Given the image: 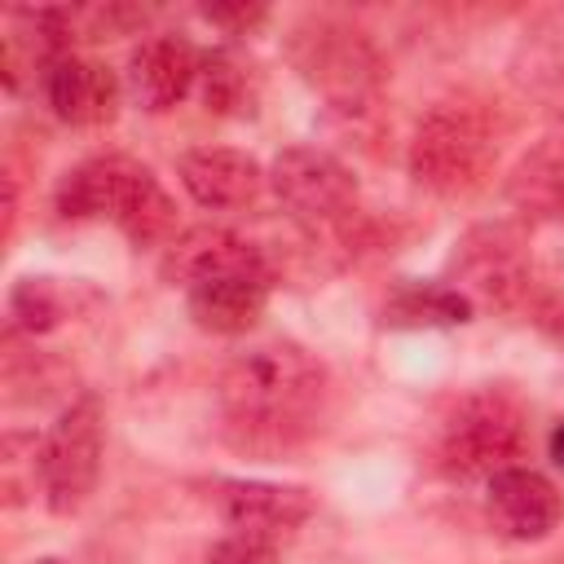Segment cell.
<instances>
[{"label": "cell", "instance_id": "cell-1", "mask_svg": "<svg viewBox=\"0 0 564 564\" xmlns=\"http://www.w3.org/2000/svg\"><path fill=\"white\" fill-rule=\"evenodd\" d=\"M326 401V370L291 339L242 348L220 375L225 436L251 454H278L304 441Z\"/></svg>", "mask_w": 564, "mask_h": 564}, {"label": "cell", "instance_id": "cell-2", "mask_svg": "<svg viewBox=\"0 0 564 564\" xmlns=\"http://www.w3.org/2000/svg\"><path fill=\"white\" fill-rule=\"evenodd\" d=\"M163 278L185 291V308L203 330L242 335L260 322L269 304V260L238 234L220 225H198L172 238L163 256Z\"/></svg>", "mask_w": 564, "mask_h": 564}, {"label": "cell", "instance_id": "cell-3", "mask_svg": "<svg viewBox=\"0 0 564 564\" xmlns=\"http://www.w3.org/2000/svg\"><path fill=\"white\" fill-rule=\"evenodd\" d=\"M57 212L66 220H110L132 247H154L176 225L172 194L150 167L123 154H101L70 167L57 185Z\"/></svg>", "mask_w": 564, "mask_h": 564}, {"label": "cell", "instance_id": "cell-4", "mask_svg": "<svg viewBox=\"0 0 564 564\" xmlns=\"http://www.w3.org/2000/svg\"><path fill=\"white\" fill-rule=\"evenodd\" d=\"M494 159H498L494 123L476 101L463 97L436 101L419 119L410 141V176L441 198L476 189L489 176Z\"/></svg>", "mask_w": 564, "mask_h": 564}, {"label": "cell", "instance_id": "cell-5", "mask_svg": "<svg viewBox=\"0 0 564 564\" xmlns=\"http://www.w3.org/2000/svg\"><path fill=\"white\" fill-rule=\"evenodd\" d=\"M529 445V414L502 388H480L463 397L436 436V467L449 480H489L516 467Z\"/></svg>", "mask_w": 564, "mask_h": 564}, {"label": "cell", "instance_id": "cell-6", "mask_svg": "<svg viewBox=\"0 0 564 564\" xmlns=\"http://www.w3.org/2000/svg\"><path fill=\"white\" fill-rule=\"evenodd\" d=\"M286 57L300 70V79L322 93L335 110L357 115L370 110L383 84V62L366 31L335 22V18H304L286 35Z\"/></svg>", "mask_w": 564, "mask_h": 564}, {"label": "cell", "instance_id": "cell-7", "mask_svg": "<svg viewBox=\"0 0 564 564\" xmlns=\"http://www.w3.org/2000/svg\"><path fill=\"white\" fill-rule=\"evenodd\" d=\"M101 441H106V419L101 401L93 392L75 397L57 423L44 432L35 445V480L44 489V502L57 516H70L88 502L101 476Z\"/></svg>", "mask_w": 564, "mask_h": 564}, {"label": "cell", "instance_id": "cell-8", "mask_svg": "<svg viewBox=\"0 0 564 564\" xmlns=\"http://www.w3.org/2000/svg\"><path fill=\"white\" fill-rule=\"evenodd\" d=\"M269 185H273L278 203L286 207V216L313 238L348 234V225L357 216V185H352L348 167L339 159H330L326 150H313V145L282 150L269 167Z\"/></svg>", "mask_w": 564, "mask_h": 564}, {"label": "cell", "instance_id": "cell-9", "mask_svg": "<svg viewBox=\"0 0 564 564\" xmlns=\"http://www.w3.org/2000/svg\"><path fill=\"white\" fill-rule=\"evenodd\" d=\"M449 286L471 308H520L533 295V273L524 242L511 225H480L471 229L458 251L449 256Z\"/></svg>", "mask_w": 564, "mask_h": 564}, {"label": "cell", "instance_id": "cell-10", "mask_svg": "<svg viewBox=\"0 0 564 564\" xmlns=\"http://www.w3.org/2000/svg\"><path fill=\"white\" fill-rule=\"evenodd\" d=\"M485 507L502 538L511 542H542L564 520V494L533 467L516 463L485 480Z\"/></svg>", "mask_w": 564, "mask_h": 564}, {"label": "cell", "instance_id": "cell-11", "mask_svg": "<svg viewBox=\"0 0 564 564\" xmlns=\"http://www.w3.org/2000/svg\"><path fill=\"white\" fill-rule=\"evenodd\" d=\"M198 66H203V53L194 48V40H185L181 31H159L132 48L123 70V93L150 115L172 110L181 97L194 93Z\"/></svg>", "mask_w": 564, "mask_h": 564}, {"label": "cell", "instance_id": "cell-12", "mask_svg": "<svg viewBox=\"0 0 564 564\" xmlns=\"http://www.w3.org/2000/svg\"><path fill=\"white\" fill-rule=\"evenodd\" d=\"M216 507L229 533L278 542L282 533H295L313 516V494L269 480H216Z\"/></svg>", "mask_w": 564, "mask_h": 564}, {"label": "cell", "instance_id": "cell-13", "mask_svg": "<svg viewBox=\"0 0 564 564\" xmlns=\"http://www.w3.org/2000/svg\"><path fill=\"white\" fill-rule=\"evenodd\" d=\"M176 176L185 194L207 212L251 207L264 189V167L234 145H194L176 159Z\"/></svg>", "mask_w": 564, "mask_h": 564}, {"label": "cell", "instance_id": "cell-14", "mask_svg": "<svg viewBox=\"0 0 564 564\" xmlns=\"http://www.w3.org/2000/svg\"><path fill=\"white\" fill-rule=\"evenodd\" d=\"M44 101L62 123L88 128V123H106L119 106V79L110 66L79 57V53H62L57 62H48V70L40 75Z\"/></svg>", "mask_w": 564, "mask_h": 564}, {"label": "cell", "instance_id": "cell-15", "mask_svg": "<svg viewBox=\"0 0 564 564\" xmlns=\"http://www.w3.org/2000/svg\"><path fill=\"white\" fill-rule=\"evenodd\" d=\"M471 313L476 308L449 282H401L383 304L388 326H454L471 322Z\"/></svg>", "mask_w": 564, "mask_h": 564}, {"label": "cell", "instance_id": "cell-16", "mask_svg": "<svg viewBox=\"0 0 564 564\" xmlns=\"http://www.w3.org/2000/svg\"><path fill=\"white\" fill-rule=\"evenodd\" d=\"M511 194L520 207L546 212L564 225V141H546L542 150H533L520 163V176L511 181Z\"/></svg>", "mask_w": 564, "mask_h": 564}, {"label": "cell", "instance_id": "cell-17", "mask_svg": "<svg viewBox=\"0 0 564 564\" xmlns=\"http://www.w3.org/2000/svg\"><path fill=\"white\" fill-rule=\"evenodd\" d=\"M194 88H198V97H203V106L212 115H247L251 110V75L229 48L203 53Z\"/></svg>", "mask_w": 564, "mask_h": 564}, {"label": "cell", "instance_id": "cell-18", "mask_svg": "<svg viewBox=\"0 0 564 564\" xmlns=\"http://www.w3.org/2000/svg\"><path fill=\"white\" fill-rule=\"evenodd\" d=\"M9 317L26 335H44V330L62 326V317H66V291L53 278H22L9 291Z\"/></svg>", "mask_w": 564, "mask_h": 564}, {"label": "cell", "instance_id": "cell-19", "mask_svg": "<svg viewBox=\"0 0 564 564\" xmlns=\"http://www.w3.org/2000/svg\"><path fill=\"white\" fill-rule=\"evenodd\" d=\"M207 564H278L273 542L247 538V533H229L207 551Z\"/></svg>", "mask_w": 564, "mask_h": 564}, {"label": "cell", "instance_id": "cell-20", "mask_svg": "<svg viewBox=\"0 0 564 564\" xmlns=\"http://www.w3.org/2000/svg\"><path fill=\"white\" fill-rule=\"evenodd\" d=\"M198 13H203L212 26L229 31V35H251V31L269 18V9H264V4H203Z\"/></svg>", "mask_w": 564, "mask_h": 564}, {"label": "cell", "instance_id": "cell-21", "mask_svg": "<svg viewBox=\"0 0 564 564\" xmlns=\"http://www.w3.org/2000/svg\"><path fill=\"white\" fill-rule=\"evenodd\" d=\"M529 317L542 335H551L555 344H564V291H551V286H533L529 295Z\"/></svg>", "mask_w": 564, "mask_h": 564}, {"label": "cell", "instance_id": "cell-22", "mask_svg": "<svg viewBox=\"0 0 564 564\" xmlns=\"http://www.w3.org/2000/svg\"><path fill=\"white\" fill-rule=\"evenodd\" d=\"M546 449H551V458H555V467H564V419L551 427V436H546Z\"/></svg>", "mask_w": 564, "mask_h": 564}, {"label": "cell", "instance_id": "cell-23", "mask_svg": "<svg viewBox=\"0 0 564 564\" xmlns=\"http://www.w3.org/2000/svg\"><path fill=\"white\" fill-rule=\"evenodd\" d=\"M31 564H62L57 555H44V560H31Z\"/></svg>", "mask_w": 564, "mask_h": 564}]
</instances>
